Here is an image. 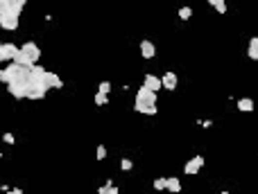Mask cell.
Returning a JSON list of instances; mask_svg holds the SVG:
<instances>
[{
    "instance_id": "cell-3",
    "label": "cell",
    "mask_w": 258,
    "mask_h": 194,
    "mask_svg": "<svg viewBox=\"0 0 258 194\" xmlns=\"http://www.w3.org/2000/svg\"><path fill=\"white\" fill-rule=\"evenodd\" d=\"M150 104H156V91H150L147 86H140L138 91H136L134 106H150Z\"/></svg>"
},
{
    "instance_id": "cell-21",
    "label": "cell",
    "mask_w": 258,
    "mask_h": 194,
    "mask_svg": "<svg viewBox=\"0 0 258 194\" xmlns=\"http://www.w3.org/2000/svg\"><path fill=\"white\" fill-rule=\"evenodd\" d=\"M192 16V9L190 7H181V9H179V18L181 20H188Z\"/></svg>"
},
{
    "instance_id": "cell-20",
    "label": "cell",
    "mask_w": 258,
    "mask_h": 194,
    "mask_svg": "<svg viewBox=\"0 0 258 194\" xmlns=\"http://www.w3.org/2000/svg\"><path fill=\"white\" fill-rule=\"evenodd\" d=\"M95 104H98V106H104V104H109V95L98 91V95H95Z\"/></svg>"
},
{
    "instance_id": "cell-7",
    "label": "cell",
    "mask_w": 258,
    "mask_h": 194,
    "mask_svg": "<svg viewBox=\"0 0 258 194\" xmlns=\"http://www.w3.org/2000/svg\"><path fill=\"white\" fill-rule=\"evenodd\" d=\"M20 50L25 52L27 57L34 61V64H36V61L41 59V50H39V46H36L34 41H27V43H23V46H20Z\"/></svg>"
},
{
    "instance_id": "cell-5",
    "label": "cell",
    "mask_w": 258,
    "mask_h": 194,
    "mask_svg": "<svg viewBox=\"0 0 258 194\" xmlns=\"http://www.w3.org/2000/svg\"><path fill=\"white\" fill-rule=\"evenodd\" d=\"M202 167H204V156H192L190 161L184 165V172L188 176H192V174H197Z\"/></svg>"
},
{
    "instance_id": "cell-27",
    "label": "cell",
    "mask_w": 258,
    "mask_h": 194,
    "mask_svg": "<svg viewBox=\"0 0 258 194\" xmlns=\"http://www.w3.org/2000/svg\"><path fill=\"white\" fill-rule=\"evenodd\" d=\"M7 61V54H5V48H2V43H0V64H5Z\"/></svg>"
},
{
    "instance_id": "cell-9",
    "label": "cell",
    "mask_w": 258,
    "mask_h": 194,
    "mask_svg": "<svg viewBox=\"0 0 258 194\" xmlns=\"http://www.w3.org/2000/svg\"><path fill=\"white\" fill-rule=\"evenodd\" d=\"M140 54H143V59H154L156 48H154L152 41H140Z\"/></svg>"
},
{
    "instance_id": "cell-17",
    "label": "cell",
    "mask_w": 258,
    "mask_h": 194,
    "mask_svg": "<svg viewBox=\"0 0 258 194\" xmlns=\"http://www.w3.org/2000/svg\"><path fill=\"white\" fill-rule=\"evenodd\" d=\"M208 5L215 7V12L218 14H226V2L224 0H208Z\"/></svg>"
},
{
    "instance_id": "cell-24",
    "label": "cell",
    "mask_w": 258,
    "mask_h": 194,
    "mask_svg": "<svg viewBox=\"0 0 258 194\" xmlns=\"http://www.w3.org/2000/svg\"><path fill=\"white\" fill-rule=\"evenodd\" d=\"M154 190H166V178H156L154 181Z\"/></svg>"
},
{
    "instance_id": "cell-10",
    "label": "cell",
    "mask_w": 258,
    "mask_h": 194,
    "mask_svg": "<svg viewBox=\"0 0 258 194\" xmlns=\"http://www.w3.org/2000/svg\"><path fill=\"white\" fill-rule=\"evenodd\" d=\"M12 61H14V64H18V65H25V68H32V65H34V61H32L30 57H27V54H25L23 50H20V48H18V52L14 54Z\"/></svg>"
},
{
    "instance_id": "cell-12",
    "label": "cell",
    "mask_w": 258,
    "mask_h": 194,
    "mask_svg": "<svg viewBox=\"0 0 258 194\" xmlns=\"http://www.w3.org/2000/svg\"><path fill=\"white\" fill-rule=\"evenodd\" d=\"M161 81H163V88H166V91H174L179 79H177V75H174V72H166V75L161 77Z\"/></svg>"
},
{
    "instance_id": "cell-23",
    "label": "cell",
    "mask_w": 258,
    "mask_h": 194,
    "mask_svg": "<svg viewBox=\"0 0 258 194\" xmlns=\"http://www.w3.org/2000/svg\"><path fill=\"white\" fill-rule=\"evenodd\" d=\"M132 167H134V162L129 161V158H122V161H120V169H122V172H129Z\"/></svg>"
},
{
    "instance_id": "cell-6",
    "label": "cell",
    "mask_w": 258,
    "mask_h": 194,
    "mask_svg": "<svg viewBox=\"0 0 258 194\" xmlns=\"http://www.w3.org/2000/svg\"><path fill=\"white\" fill-rule=\"evenodd\" d=\"M0 27L7 30V32H16V30H18V16H12V14H0Z\"/></svg>"
},
{
    "instance_id": "cell-14",
    "label": "cell",
    "mask_w": 258,
    "mask_h": 194,
    "mask_svg": "<svg viewBox=\"0 0 258 194\" xmlns=\"http://www.w3.org/2000/svg\"><path fill=\"white\" fill-rule=\"evenodd\" d=\"M247 57H249V59H254V61H258V36L249 39V48H247Z\"/></svg>"
},
{
    "instance_id": "cell-8",
    "label": "cell",
    "mask_w": 258,
    "mask_h": 194,
    "mask_svg": "<svg viewBox=\"0 0 258 194\" xmlns=\"http://www.w3.org/2000/svg\"><path fill=\"white\" fill-rule=\"evenodd\" d=\"M143 86H147L150 91H161V88H163V81H161V77H156V75H145Z\"/></svg>"
},
{
    "instance_id": "cell-15",
    "label": "cell",
    "mask_w": 258,
    "mask_h": 194,
    "mask_svg": "<svg viewBox=\"0 0 258 194\" xmlns=\"http://www.w3.org/2000/svg\"><path fill=\"white\" fill-rule=\"evenodd\" d=\"M238 111L252 113V111H254V99H249V97H242V99H238Z\"/></svg>"
},
{
    "instance_id": "cell-26",
    "label": "cell",
    "mask_w": 258,
    "mask_h": 194,
    "mask_svg": "<svg viewBox=\"0 0 258 194\" xmlns=\"http://www.w3.org/2000/svg\"><path fill=\"white\" fill-rule=\"evenodd\" d=\"M2 140H5L7 145H14V143H16V138H14V133H5V136H2Z\"/></svg>"
},
{
    "instance_id": "cell-18",
    "label": "cell",
    "mask_w": 258,
    "mask_h": 194,
    "mask_svg": "<svg viewBox=\"0 0 258 194\" xmlns=\"http://www.w3.org/2000/svg\"><path fill=\"white\" fill-rule=\"evenodd\" d=\"M2 48H5V54H7V61H12L14 54L18 52V48L14 46V43H2Z\"/></svg>"
},
{
    "instance_id": "cell-11",
    "label": "cell",
    "mask_w": 258,
    "mask_h": 194,
    "mask_svg": "<svg viewBox=\"0 0 258 194\" xmlns=\"http://www.w3.org/2000/svg\"><path fill=\"white\" fill-rule=\"evenodd\" d=\"M43 81H46L48 88H61L64 86V81H61L59 75H54V72H46V77H43Z\"/></svg>"
},
{
    "instance_id": "cell-16",
    "label": "cell",
    "mask_w": 258,
    "mask_h": 194,
    "mask_svg": "<svg viewBox=\"0 0 258 194\" xmlns=\"http://www.w3.org/2000/svg\"><path fill=\"white\" fill-rule=\"evenodd\" d=\"M136 113H143V115H156V104H150V106H134Z\"/></svg>"
},
{
    "instance_id": "cell-19",
    "label": "cell",
    "mask_w": 258,
    "mask_h": 194,
    "mask_svg": "<svg viewBox=\"0 0 258 194\" xmlns=\"http://www.w3.org/2000/svg\"><path fill=\"white\" fill-rule=\"evenodd\" d=\"M98 192H100V194H118V188H116L111 181H106V185H102Z\"/></svg>"
},
{
    "instance_id": "cell-13",
    "label": "cell",
    "mask_w": 258,
    "mask_h": 194,
    "mask_svg": "<svg viewBox=\"0 0 258 194\" xmlns=\"http://www.w3.org/2000/svg\"><path fill=\"white\" fill-rule=\"evenodd\" d=\"M166 190H168V192H172V194L181 192V181H179V178H174V176L166 178Z\"/></svg>"
},
{
    "instance_id": "cell-25",
    "label": "cell",
    "mask_w": 258,
    "mask_h": 194,
    "mask_svg": "<svg viewBox=\"0 0 258 194\" xmlns=\"http://www.w3.org/2000/svg\"><path fill=\"white\" fill-rule=\"evenodd\" d=\"M109 91H111V84H109V81H102V84H100V93H106V95H109Z\"/></svg>"
},
{
    "instance_id": "cell-2",
    "label": "cell",
    "mask_w": 258,
    "mask_h": 194,
    "mask_svg": "<svg viewBox=\"0 0 258 194\" xmlns=\"http://www.w3.org/2000/svg\"><path fill=\"white\" fill-rule=\"evenodd\" d=\"M48 93V86L43 79H27V99H43Z\"/></svg>"
},
{
    "instance_id": "cell-22",
    "label": "cell",
    "mask_w": 258,
    "mask_h": 194,
    "mask_svg": "<svg viewBox=\"0 0 258 194\" xmlns=\"http://www.w3.org/2000/svg\"><path fill=\"white\" fill-rule=\"evenodd\" d=\"M95 158H98V161H104L106 158V147L104 145H98V149H95Z\"/></svg>"
},
{
    "instance_id": "cell-4",
    "label": "cell",
    "mask_w": 258,
    "mask_h": 194,
    "mask_svg": "<svg viewBox=\"0 0 258 194\" xmlns=\"http://www.w3.org/2000/svg\"><path fill=\"white\" fill-rule=\"evenodd\" d=\"M7 93L12 97H16V99H23V97H27V81H9L7 84Z\"/></svg>"
},
{
    "instance_id": "cell-1",
    "label": "cell",
    "mask_w": 258,
    "mask_h": 194,
    "mask_svg": "<svg viewBox=\"0 0 258 194\" xmlns=\"http://www.w3.org/2000/svg\"><path fill=\"white\" fill-rule=\"evenodd\" d=\"M27 79H30V68L14 64V61H12V65H7V68L0 70V81H2V84H9V81H27Z\"/></svg>"
}]
</instances>
